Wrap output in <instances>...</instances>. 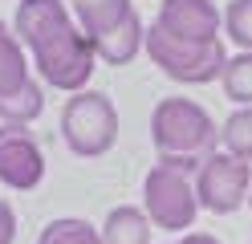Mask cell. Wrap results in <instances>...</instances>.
I'll return each instance as SVG.
<instances>
[{
  "mask_svg": "<svg viewBox=\"0 0 252 244\" xmlns=\"http://www.w3.org/2000/svg\"><path fill=\"white\" fill-rule=\"evenodd\" d=\"M45 179V155L29 126H0V183L12 191H33Z\"/></svg>",
  "mask_w": 252,
  "mask_h": 244,
  "instance_id": "9c48e42d",
  "label": "cell"
},
{
  "mask_svg": "<svg viewBox=\"0 0 252 244\" xmlns=\"http://www.w3.org/2000/svg\"><path fill=\"white\" fill-rule=\"evenodd\" d=\"M224 33L240 45V53H252V0H228Z\"/></svg>",
  "mask_w": 252,
  "mask_h": 244,
  "instance_id": "9a60e30c",
  "label": "cell"
},
{
  "mask_svg": "<svg viewBox=\"0 0 252 244\" xmlns=\"http://www.w3.org/2000/svg\"><path fill=\"white\" fill-rule=\"evenodd\" d=\"M248 208H252V187H248Z\"/></svg>",
  "mask_w": 252,
  "mask_h": 244,
  "instance_id": "ac0fdd59",
  "label": "cell"
},
{
  "mask_svg": "<svg viewBox=\"0 0 252 244\" xmlns=\"http://www.w3.org/2000/svg\"><path fill=\"white\" fill-rule=\"evenodd\" d=\"M220 142H224V151L232 159H240L252 167V106H236L224 126H220Z\"/></svg>",
  "mask_w": 252,
  "mask_h": 244,
  "instance_id": "7c38bea8",
  "label": "cell"
},
{
  "mask_svg": "<svg viewBox=\"0 0 252 244\" xmlns=\"http://www.w3.org/2000/svg\"><path fill=\"white\" fill-rule=\"evenodd\" d=\"M61 139L73 155L82 159H102L118 142V110L102 90H82L73 94L61 110Z\"/></svg>",
  "mask_w": 252,
  "mask_h": 244,
  "instance_id": "5b68a950",
  "label": "cell"
},
{
  "mask_svg": "<svg viewBox=\"0 0 252 244\" xmlns=\"http://www.w3.org/2000/svg\"><path fill=\"white\" fill-rule=\"evenodd\" d=\"M248 187H252V167L240 159H232L228 151H216L203 167L195 171V195L199 208L212 216H232L248 204Z\"/></svg>",
  "mask_w": 252,
  "mask_h": 244,
  "instance_id": "ba28073f",
  "label": "cell"
},
{
  "mask_svg": "<svg viewBox=\"0 0 252 244\" xmlns=\"http://www.w3.org/2000/svg\"><path fill=\"white\" fill-rule=\"evenodd\" d=\"M12 240H17V211L8 200H0V244H12Z\"/></svg>",
  "mask_w": 252,
  "mask_h": 244,
  "instance_id": "2e32d148",
  "label": "cell"
},
{
  "mask_svg": "<svg viewBox=\"0 0 252 244\" xmlns=\"http://www.w3.org/2000/svg\"><path fill=\"white\" fill-rule=\"evenodd\" d=\"M45 110V90L29 77V57L17 33L0 21V118L12 126H29Z\"/></svg>",
  "mask_w": 252,
  "mask_h": 244,
  "instance_id": "8992f818",
  "label": "cell"
},
{
  "mask_svg": "<svg viewBox=\"0 0 252 244\" xmlns=\"http://www.w3.org/2000/svg\"><path fill=\"white\" fill-rule=\"evenodd\" d=\"M151 142L163 167L195 175L216 155L220 130L216 118L191 98H159V106L151 114Z\"/></svg>",
  "mask_w": 252,
  "mask_h": 244,
  "instance_id": "7a4b0ae2",
  "label": "cell"
},
{
  "mask_svg": "<svg viewBox=\"0 0 252 244\" xmlns=\"http://www.w3.org/2000/svg\"><path fill=\"white\" fill-rule=\"evenodd\" d=\"M143 211L155 228L163 232H183L191 228L199 216V195H195V179L183 171H171L163 163H155L143 179Z\"/></svg>",
  "mask_w": 252,
  "mask_h": 244,
  "instance_id": "52a82bcc",
  "label": "cell"
},
{
  "mask_svg": "<svg viewBox=\"0 0 252 244\" xmlns=\"http://www.w3.org/2000/svg\"><path fill=\"white\" fill-rule=\"evenodd\" d=\"M69 8L77 16V29L90 37L98 61L106 65H130L147 45V25L134 0H69Z\"/></svg>",
  "mask_w": 252,
  "mask_h": 244,
  "instance_id": "3957f363",
  "label": "cell"
},
{
  "mask_svg": "<svg viewBox=\"0 0 252 244\" xmlns=\"http://www.w3.org/2000/svg\"><path fill=\"white\" fill-rule=\"evenodd\" d=\"M37 244H102V228H94L77 216H61L41 228Z\"/></svg>",
  "mask_w": 252,
  "mask_h": 244,
  "instance_id": "4fadbf2b",
  "label": "cell"
},
{
  "mask_svg": "<svg viewBox=\"0 0 252 244\" xmlns=\"http://www.w3.org/2000/svg\"><path fill=\"white\" fill-rule=\"evenodd\" d=\"M155 25L163 33L179 41H199V45H212L220 41V29H224V12H220L212 0H163Z\"/></svg>",
  "mask_w": 252,
  "mask_h": 244,
  "instance_id": "30bf717a",
  "label": "cell"
},
{
  "mask_svg": "<svg viewBox=\"0 0 252 244\" xmlns=\"http://www.w3.org/2000/svg\"><path fill=\"white\" fill-rule=\"evenodd\" d=\"M224 86V98L236 106H252V53H236L228 57V70L220 77Z\"/></svg>",
  "mask_w": 252,
  "mask_h": 244,
  "instance_id": "5bb4252c",
  "label": "cell"
},
{
  "mask_svg": "<svg viewBox=\"0 0 252 244\" xmlns=\"http://www.w3.org/2000/svg\"><path fill=\"white\" fill-rule=\"evenodd\" d=\"M102 244H151V220L143 208L122 204L102 224Z\"/></svg>",
  "mask_w": 252,
  "mask_h": 244,
  "instance_id": "8fae6325",
  "label": "cell"
},
{
  "mask_svg": "<svg viewBox=\"0 0 252 244\" xmlns=\"http://www.w3.org/2000/svg\"><path fill=\"white\" fill-rule=\"evenodd\" d=\"M143 49L171 81H183V86H208V81L224 77V70H228L224 41H212V45L179 41V37H171V33H163L159 25L147 29V45Z\"/></svg>",
  "mask_w": 252,
  "mask_h": 244,
  "instance_id": "277c9868",
  "label": "cell"
},
{
  "mask_svg": "<svg viewBox=\"0 0 252 244\" xmlns=\"http://www.w3.org/2000/svg\"><path fill=\"white\" fill-rule=\"evenodd\" d=\"M12 29L29 49L45 86L61 94H82L90 86L94 70H98V53L69 16L65 0H21Z\"/></svg>",
  "mask_w": 252,
  "mask_h": 244,
  "instance_id": "6da1fadb",
  "label": "cell"
},
{
  "mask_svg": "<svg viewBox=\"0 0 252 244\" xmlns=\"http://www.w3.org/2000/svg\"><path fill=\"white\" fill-rule=\"evenodd\" d=\"M175 244H220L216 236H208V232H183Z\"/></svg>",
  "mask_w": 252,
  "mask_h": 244,
  "instance_id": "e0dca14e",
  "label": "cell"
}]
</instances>
